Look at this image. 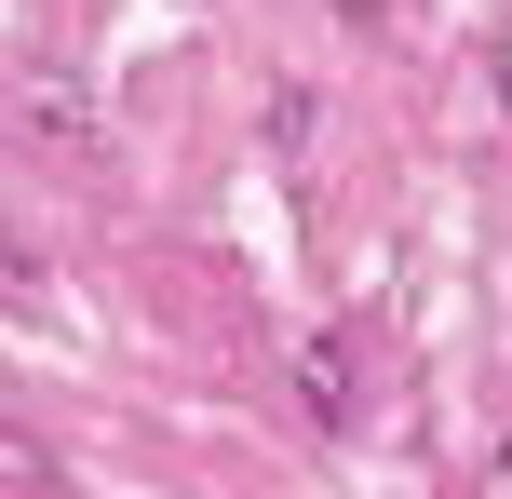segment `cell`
<instances>
[{
  "label": "cell",
  "mask_w": 512,
  "mask_h": 499,
  "mask_svg": "<svg viewBox=\"0 0 512 499\" xmlns=\"http://www.w3.org/2000/svg\"><path fill=\"white\" fill-rule=\"evenodd\" d=\"M310 419H324V432H337V419H351V365H337V338H324V351H310Z\"/></svg>",
  "instance_id": "obj_1"
},
{
  "label": "cell",
  "mask_w": 512,
  "mask_h": 499,
  "mask_svg": "<svg viewBox=\"0 0 512 499\" xmlns=\"http://www.w3.org/2000/svg\"><path fill=\"white\" fill-rule=\"evenodd\" d=\"M499 81H512V41H499Z\"/></svg>",
  "instance_id": "obj_2"
}]
</instances>
